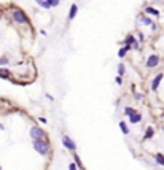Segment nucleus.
<instances>
[{
    "mask_svg": "<svg viewBox=\"0 0 164 170\" xmlns=\"http://www.w3.org/2000/svg\"><path fill=\"white\" fill-rule=\"evenodd\" d=\"M124 45L132 46V49H139V40L135 38L134 35H127L126 38H124Z\"/></svg>",
    "mask_w": 164,
    "mask_h": 170,
    "instance_id": "nucleus-6",
    "label": "nucleus"
},
{
    "mask_svg": "<svg viewBox=\"0 0 164 170\" xmlns=\"http://www.w3.org/2000/svg\"><path fill=\"white\" fill-rule=\"evenodd\" d=\"M115 81H116V84H121V83H123V78H121V75H118V77L115 78Z\"/></svg>",
    "mask_w": 164,
    "mask_h": 170,
    "instance_id": "nucleus-22",
    "label": "nucleus"
},
{
    "mask_svg": "<svg viewBox=\"0 0 164 170\" xmlns=\"http://www.w3.org/2000/svg\"><path fill=\"white\" fill-rule=\"evenodd\" d=\"M37 3H38L42 8H45V10H50V8H51V5L48 3V0H37Z\"/></svg>",
    "mask_w": 164,
    "mask_h": 170,
    "instance_id": "nucleus-12",
    "label": "nucleus"
},
{
    "mask_svg": "<svg viewBox=\"0 0 164 170\" xmlns=\"http://www.w3.org/2000/svg\"><path fill=\"white\" fill-rule=\"evenodd\" d=\"M143 38H145L143 34H139V42H143Z\"/></svg>",
    "mask_w": 164,
    "mask_h": 170,
    "instance_id": "nucleus-24",
    "label": "nucleus"
},
{
    "mask_svg": "<svg viewBox=\"0 0 164 170\" xmlns=\"http://www.w3.org/2000/svg\"><path fill=\"white\" fill-rule=\"evenodd\" d=\"M34 149L37 151V153L40 156H46L50 153V149H51V145H50V141L48 140H34Z\"/></svg>",
    "mask_w": 164,
    "mask_h": 170,
    "instance_id": "nucleus-1",
    "label": "nucleus"
},
{
    "mask_svg": "<svg viewBox=\"0 0 164 170\" xmlns=\"http://www.w3.org/2000/svg\"><path fill=\"white\" fill-rule=\"evenodd\" d=\"M62 145L66 146L67 149H70V151H75V149H77V145H75V141L72 140L70 137H67V135H64V137H62Z\"/></svg>",
    "mask_w": 164,
    "mask_h": 170,
    "instance_id": "nucleus-5",
    "label": "nucleus"
},
{
    "mask_svg": "<svg viewBox=\"0 0 164 170\" xmlns=\"http://www.w3.org/2000/svg\"><path fill=\"white\" fill-rule=\"evenodd\" d=\"M131 49H132V46H129V45H124L123 48H121L120 51H118V57H124V56H126L127 53H129Z\"/></svg>",
    "mask_w": 164,
    "mask_h": 170,
    "instance_id": "nucleus-9",
    "label": "nucleus"
},
{
    "mask_svg": "<svg viewBox=\"0 0 164 170\" xmlns=\"http://www.w3.org/2000/svg\"><path fill=\"white\" fill-rule=\"evenodd\" d=\"M77 13H78V5H77V3H72V5H70V10H69V21L75 19Z\"/></svg>",
    "mask_w": 164,
    "mask_h": 170,
    "instance_id": "nucleus-7",
    "label": "nucleus"
},
{
    "mask_svg": "<svg viewBox=\"0 0 164 170\" xmlns=\"http://www.w3.org/2000/svg\"><path fill=\"white\" fill-rule=\"evenodd\" d=\"M124 72H126L124 65H123V64H120V65H118V75H121V77H123V75H124Z\"/></svg>",
    "mask_w": 164,
    "mask_h": 170,
    "instance_id": "nucleus-19",
    "label": "nucleus"
},
{
    "mask_svg": "<svg viewBox=\"0 0 164 170\" xmlns=\"http://www.w3.org/2000/svg\"><path fill=\"white\" fill-rule=\"evenodd\" d=\"M120 129H121V132H123L124 135L129 134V129H127V126H126V122H124V121H121V122H120Z\"/></svg>",
    "mask_w": 164,
    "mask_h": 170,
    "instance_id": "nucleus-13",
    "label": "nucleus"
},
{
    "mask_svg": "<svg viewBox=\"0 0 164 170\" xmlns=\"http://www.w3.org/2000/svg\"><path fill=\"white\" fill-rule=\"evenodd\" d=\"M161 80H162V73H158L156 77L153 78V81H151V89H153V91H156V89H158V86H159Z\"/></svg>",
    "mask_w": 164,
    "mask_h": 170,
    "instance_id": "nucleus-8",
    "label": "nucleus"
},
{
    "mask_svg": "<svg viewBox=\"0 0 164 170\" xmlns=\"http://www.w3.org/2000/svg\"><path fill=\"white\" fill-rule=\"evenodd\" d=\"M0 64L6 65V64H8V57H5V56H3V57H0Z\"/></svg>",
    "mask_w": 164,
    "mask_h": 170,
    "instance_id": "nucleus-21",
    "label": "nucleus"
},
{
    "mask_svg": "<svg viewBox=\"0 0 164 170\" xmlns=\"http://www.w3.org/2000/svg\"><path fill=\"white\" fill-rule=\"evenodd\" d=\"M145 11H147L148 14H151V16H159V11L156 10V8H153V6H147Z\"/></svg>",
    "mask_w": 164,
    "mask_h": 170,
    "instance_id": "nucleus-11",
    "label": "nucleus"
},
{
    "mask_svg": "<svg viewBox=\"0 0 164 170\" xmlns=\"http://www.w3.org/2000/svg\"><path fill=\"white\" fill-rule=\"evenodd\" d=\"M154 159H156V162L159 165H164V156L162 154H156V156H154Z\"/></svg>",
    "mask_w": 164,
    "mask_h": 170,
    "instance_id": "nucleus-16",
    "label": "nucleus"
},
{
    "mask_svg": "<svg viewBox=\"0 0 164 170\" xmlns=\"http://www.w3.org/2000/svg\"><path fill=\"white\" fill-rule=\"evenodd\" d=\"M124 113H126L127 116H131V115H134V113H135V110L131 108V107H126V108H124Z\"/></svg>",
    "mask_w": 164,
    "mask_h": 170,
    "instance_id": "nucleus-18",
    "label": "nucleus"
},
{
    "mask_svg": "<svg viewBox=\"0 0 164 170\" xmlns=\"http://www.w3.org/2000/svg\"><path fill=\"white\" fill-rule=\"evenodd\" d=\"M0 77H3V78H10V77H11V73L8 72L6 69H0Z\"/></svg>",
    "mask_w": 164,
    "mask_h": 170,
    "instance_id": "nucleus-15",
    "label": "nucleus"
},
{
    "mask_svg": "<svg viewBox=\"0 0 164 170\" xmlns=\"http://www.w3.org/2000/svg\"><path fill=\"white\" fill-rule=\"evenodd\" d=\"M0 170H2V167H0Z\"/></svg>",
    "mask_w": 164,
    "mask_h": 170,
    "instance_id": "nucleus-26",
    "label": "nucleus"
},
{
    "mask_svg": "<svg viewBox=\"0 0 164 170\" xmlns=\"http://www.w3.org/2000/svg\"><path fill=\"white\" fill-rule=\"evenodd\" d=\"M158 64H159V56L150 54L148 59H147V69H154V67H158Z\"/></svg>",
    "mask_w": 164,
    "mask_h": 170,
    "instance_id": "nucleus-3",
    "label": "nucleus"
},
{
    "mask_svg": "<svg viewBox=\"0 0 164 170\" xmlns=\"http://www.w3.org/2000/svg\"><path fill=\"white\" fill-rule=\"evenodd\" d=\"M0 16H2V10H0Z\"/></svg>",
    "mask_w": 164,
    "mask_h": 170,
    "instance_id": "nucleus-25",
    "label": "nucleus"
},
{
    "mask_svg": "<svg viewBox=\"0 0 164 170\" xmlns=\"http://www.w3.org/2000/svg\"><path fill=\"white\" fill-rule=\"evenodd\" d=\"M153 134H154V130H153L151 127H148V129H147V132H145V138H147V140H148V138H151V137H153Z\"/></svg>",
    "mask_w": 164,
    "mask_h": 170,
    "instance_id": "nucleus-17",
    "label": "nucleus"
},
{
    "mask_svg": "<svg viewBox=\"0 0 164 170\" xmlns=\"http://www.w3.org/2000/svg\"><path fill=\"white\" fill-rule=\"evenodd\" d=\"M59 2H61V0H48V3L51 5V8H53V6H58Z\"/></svg>",
    "mask_w": 164,
    "mask_h": 170,
    "instance_id": "nucleus-20",
    "label": "nucleus"
},
{
    "mask_svg": "<svg viewBox=\"0 0 164 170\" xmlns=\"http://www.w3.org/2000/svg\"><path fill=\"white\" fill-rule=\"evenodd\" d=\"M69 170H77V165H75V164H70V165H69Z\"/></svg>",
    "mask_w": 164,
    "mask_h": 170,
    "instance_id": "nucleus-23",
    "label": "nucleus"
},
{
    "mask_svg": "<svg viewBox=\"0 0 164 170\" xmlns=\"http://www.w3.org/2000/svg\"><path fill=\"white\" fill-rule=\"evenodd\" d=\"M129 121L132 122V124H137V122L142 121V115H140V113H134V115L129 116Z\"/></svg>",
    "mask_w": 164,
    "mask_h": 170,
    "instance_id": "nucleus-10",
    "label": "nucleus"
},
{
    "mask_svg": "<svg viewBox=\"0 0 164 170\" xmlns=\"http://www.w3.org/2000/svg\"><path fill=\"white\" fill-rule=\"evenodd\" d=\"M30 137H32V140H42V138H45V132L40 127H32L30 129Z\"/></svg>",
    "mask_w": 164,
    "mask_h": 170,
    "instance_id": "nucleus-4",
    "label": "nucleus"
},
{
    "mask_svg": "<svg viewBox=\"0 0 164 170\" xmlns=\"http://www.w3.org/2000/svg\"><path fill=\"white\" fill-rule=\"evenodd\" d=\"M11 19L16 24H29V18L21 10V8H13L11 10Z\"/></svg>",
    "mask_w": 164,
    "mask_h": 170,
    "instance_id": "nucleus-2",
    "label": "nucleus"
},
{
    "mask_svg": "<svg viewBox=\"0 0 164 170\" xmlns=\"http://www.w3.org/2000/svg\"><path fill=\"white\" fill-rule=\"evenodd\" d=\"M143 26H151L153 22H151V19H150V18H147V16H143V18H140V19H139Z\"/></svg>",
    "mask_w": 164,
    "mask_h": 170,
    "instance_id": "nucleus-14",
    "label": "nucleus"
}]
</instances>
